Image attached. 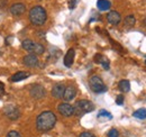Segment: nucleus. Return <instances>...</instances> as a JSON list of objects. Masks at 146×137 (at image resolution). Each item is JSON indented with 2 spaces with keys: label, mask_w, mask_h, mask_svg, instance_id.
<instances>
[{
  "label": "nucleus",
  "mask_w": 146,
  "mask_h": 137,
  "mask_svg": "<svg viewBox=\"0 0 146 137\" xmlns=\"http://www.w3.org/2000/svg\"><path fill=\"white\" fill-rule=\"evenodd\" d=\"M89 86L90 89L94 93H104L107 91V86L104 83L102 79L98 75H92L89 79Z\"/></svg>",
  "instance_id": "4"
},
{
  "label": "nucleus",
  "mask_w": 146,
  "mask_h": 137,
  "mask_svg": "<svg viewBox=\"0 0 146 137\" xmlns=\"http://www.w3.org/2000/svg\"><path fill=\"white\" fill-rule=\"evenodd\" d=\"M108 137H119V132L116 128H111L108 132Z\"/></svg>",
  "instance_id": "23"
},
{
  "label": "nucleus",
  "mask_w": 146,
  "mask_h": 137,
  "mask_svg": "<svg viewBox=\"0 0 146 137\" xmlns=\"http://www.w3.org/2000/svg\"><path fill=\"white\" fill-rule=\"evenodd\" d=\"M94 110V104L90 100H79L74 106V114L79 117L83 116L84 114H89Z\"/></svg>",
  "instance_id": "3"
},
{
  "label": "nucleus",
  "mask_w": 146,
  "mask_h": 137,
  "mask_svg": "<svg viewBox=\"0 0 146 137\" xmlns=\"http://www.w3.org/2000/svg\"><path fill=\"white\" fill-rule=\"evenodd\" d=\"M3 93H5V84L0 81V97H1Z\"/></svg>",
  "instance_id": "27"
},
{
  "label": "nucleus",
  "mask_w": 146,
  "mask_h": 137,
  "mask_svg": "<svg viewBox=\"0 0 146 137\" xmlns=\"http://www.w3.org/2000/svg\"><path fill=\"white\" fill-rule=\"evenodd\" d=\"M144 24H145V26H146V18H145V20H144Z\"/></svg>",
  "instance_id": "29"
},
{
  "label": "nucleus",
  "mask_w": 146,
  "mask_h": 137,
  "mask_svg": "<svg viewBox=\"0 0 146 137\" xmlns=\"http://www.w3.org/2000/svg\"><path fill=\"white\" fill-rule=\"evenodd\" d=\"M57 110L58 112L63 116V117H71L74 115V107L71 106L70 103H61L57 106Z\"/></svg>",
  "instance_id": "5"
},
{
  "label": "nucleus",
  "mask_w": 146,
  "mask_h": 137,
  "mask_svg": "<svg viewBox=\"0 0 146 137\" xmlns=\"http://www.w3.org/2000/svg\"><path fill=\"white\" fill-rule=\"evenodd\" d=\"M6 137H21V136H20V134H19L18 132H16V130H10V132L7 134Z\"/></svg>",
  "instance_id": "25"
},
{
  "label": "nucleus",
  "mask_w": 146,
  "mask_h": 137,
  "mask_svg": "<svg viewBox=\"0 0 146 137\" xmlns=\"http://www.w3.org/2000/svg\"><path fill=\"white\" fill-rule=\"evenodd\" d=\"M44 52H45L44 45L34 42V44H33V46H32V49H31L29 53H31V54H35V55H42Z\"/></svg>",
  "instance_id": "16"
},
{
  "label": "nucleus",
  "mask_w": 146,
  "mask_h": 137,
  "mask_svg": "<svg viewBox=\"0 0 146 137\" xmlns=\"http://www.w3.org/2000/svg\"><path fill=\"white\" fill-rule=\"evenodd\" d=\"M116 103H117L118 106H123V103H124V96H123V94L117 96V98H116Z\"/></svg>",
  "instance_id": "24"
},
{
  "label": "nucleus",
  "mask_w": 146,
  "mask_h": 137,
  "mask_svg": "<svg viewBox=\"0 0 146 137\" xmlns=\"http://www.w3.org/2000/svg\"><path fill=\"white\" fill-rule=\"evenodd\" d=\"M64 91H65V86L62 84V83H56L53 88H52V97H54L55 99H61L63 98V94H64Z\"/></svg>",
  "instance_id": "9"
},
{
  "label": "nucleus",
  "mask_w": 146,
  "mask_h": 137,
  "mask_svg": "<svg viewBox=\"0 0 146 137\" xmlns=\"http://www.w3.org/2000/svg\"><path fill=\"white\" fill-rule=\"evenodd\" d=\"M5 115L11 120H16L20 117V111L17 107L15 106H7L5 107Z\"/></svg>",
  "instance_id": "7"
},
{
  "label": "nucleus",
  "mask_w": 146,
  "mask_h": 137,
  "mask_svg": "<svg viewBox=\"0 0 146 137\" xmlns=\"http://www.w3.org/2000/svg\"><path fill=\"white\" fill-rule=\"evenodd\" d=\"M133 116L135 118H138V119H146V108L137 109L136 111H134Z\"/></svg>",
  "instance_id": "20"
},
{
  "label": "nucleus",
  "mask_w": 146,
  "mask_h": 137,
  "mask_svg": "<svg viewBox=\"0 0 146 137\" xmlns=\"http://www.w3.org/2000/svg\"><path fill=\"white\" fill-rule=\"evenodd\" d=\"M135 24H136V18L134 17L133 15L127 16V17L125 18V20H124V25H125L126 28H131V27H134Z\"/></svg>",
  "instance_id": "18"
},
{
  "label": "nucleus",
  "mask_w": 146,
  "mask_h": 137,
  "mask_svg": "<svg viewBox=\"0 0 146 137\" xmlns=\"http://www.w3.org/2000/svg\"><path fill=\"white\" fill-rule=\"evenodd\" d=\"M33 44H34V42H33L32 39H25V41H23L21 46H23V49H24L25 51L29 52L31 49H32V46H33Z\"/></svg>",
  "instance_id": "22"
},
{
  "label": "nucleus",
  "mask_w": 146,
  "mask_h": 137,
  "mask_svg": "<svg viewBox=\"0 0 146 137\" xmlns=\"http://www.w3.org/2000/svg\"><path fill=\"white\" fill-rule=\"evenodd\" d=\"M26 11V6L21 2H17L10 7V13L14 16H20Z\"/></svg>",
  "instance_id": "11"
},
{
  "label": "nucleus",
  "mask_w": 146,
  "mask_h": 137,
  "mask_svg": "<svg viewBox=\"0 0 146 137\" xmlns=\"http://www.w3.org/2000/svg\"><path fill=\"white\" fill-rule=\"evenodd\" d=\"M45 94H46V90L40 84H34L31 89V96L34 99H42L45 97Z\"/></svg>",
  "instance_id": "6"
},
{
  "label": "nucleus",
  "mask_w": 146,
  "mask_h": 137,
  "mask_svg": "<svg viewBox=\"0 0 146 137\" xmlns=\"http://www.w3.org/2000/svg\"><path fill=\"white\" fill-rule=\"evenodd\" d=\"M119 90L121 92H125V93L128 92L130 90V82L128 80H121L119 82Z\"/></svg>",
  "instance_id": "19"
},
{
  "label": "nucleus",
  "mask_w": 146,
  "mask_h": 137,
  "mask_svg": "<svg viewBox=\"0 0 146 137\" xmlns=\"http://www.w3.org/2000/svg\"><path fill=\"white\" fill-rule=\"evenodd\" d=\"M76 96V89L75 86H69L65 88V91H64V94H63V99L65 101H71L75 98Z\"/></svg>",
  "instance_id": "12"
},
{
  "label": "nucleus",
  "mask_w": 146,
  "mask_h": 137,
  "mask_svg": "<svg viewBox=\"0 0 146 137\" xmlns=\"http://www.w3.org/2000/svg\"><path fill=\"white\" fill-rule=\"evenodd\" d=\"M107 20H108L109 24L116 26V25H118V24L121 21V16H120V14H119L118 11L111 10V11H109V13L107 14Z\"/></svg>",
  "instance_id": "10"
},
{
  "label": "nucleus",
  "mask_w": 146,
  "mask_h": 137,
  "mask_svg": "<svg viewBox=\"0 0 146 137\" xmlns=\"http://www.w3.org/2000/svg\"><path fill=\"white\" fill-rule=\"evenodd\" d=\"M94 62H96V63L101 64V65H102V68H105V70H109L110 62L106 56H104V55H101V54H97V55L94 56Z\"/></svg>",
  "instance_id": "14"
},
{
  "label": "nucleus",
  "mask_w": 146,
  "mask_h": 137,
  "mask_svg": "<svg viewBox=\"0 0 146 137\" xmlns=\"http://www.w3.org/2000/svg\"><path fill=\"white\" fill-rule=\"evenodd\" d=\"M56 116L53 111L51 110H45L40 112L36 118V128L40 133H46L53 129V127L56 124Z\"/></svg>",
  "instance_id": "1"
},
{
  "label": "nucleus",
  "mask_w": 146,
  "mask_h": 137,
  "mask_svg": "<svg viewBox=\"0 0 146 137\" xmlns=\"http://www.w3.org/2000/svg\"><path fill=\"white\" fill-rule=\"evenodd\" d=\"M98 119H112V115L110 114L109 111L105 110V109H101L98 114Z\"/></svg>",
  "instance_id": "21"
},
{
  "label": "nucleus",
  "mask_w": 146,
  "mask_h": 137,
  "mask_svg": "<svg viewBox=\"0 0 146 137\" xmlns=\"http://www.w3.org/2000/svg\"><path fill=\"white\" fill-rule=\"evenodd\" d=\"M79 137H96L92 133H89V132H83V133H81L80 134V136Z\"/></svg>",
  "instance_id": "26"
},
{
  "label": "nucleus",
  "mask_w": 146,
  "mask_h": 137,
  "mask_svg": "<svg viewBox=\"0 0 146 137\" xmlns=\"http://www.w3.org/2000/svg\"><path fill=\"white\" fill-rule=\"evenodd\" d=\"M74 56H75V51L74 49H70L69 51L66 52L65 56H64V65L66 68H71L74 62Z\"/></svg>",
  "instance_id": "13"
},
{
  "label": "nucleus",
  "mask_w": 146,
  "mask_h": 137,
  "mask_svg": "<svg viewBox=\"0 0 146 137\" xmlns=\"http://www.w3.org/2000/svg\"><path fill=\"white\" fill-rule=\"evenodd\" d=\"M110 7H111V2L109 0H98L97 1V8L101 11L109 10Z\"/></svg>",
  "instance_id": "17"
},
{
  "label": "nucleus",
  "mask_w": 146,
  "mask_h": 137,
  "mask_svg": "<svg viewBox=\"0 0 146 137\" xmlns=\"http://www.w3.org/2000/svg\"><path fill=\"white\" fill-rule=\"evenodd\" d=\"M31 74L26 71H19V72H16L13 76H11V81L13 82H19V81H23L25 79H27Z\"/></svg>",
  "instance_id": "15"
},
{
  "label": "nucleus",
  "mask_w": 146,
  "mask_h": 137,
  "mask_svg": "<svg viewBox=\"0 0 146 137\" xmlns=\"http://www.w3.org/2000/svg\"><path fill=\"white\" fill-rule=\"evenodd\" d=\"M6 5H7V0H0V8L6 7Z\"/></svg>",
  "instance_id": "28"
},
{
  "label": "nucleus",
  "mask_w": 146,
  "mask_h": 137,
  "mask_svg": "<svg viewBox=\"0 0 146 137\" xmlns=\"http://www.w3.org/2000/svg\"><path fill=\"white\" fill-rule=\"evenodd\" d=\"M47 19V14L46 10L40 7V6H35L31 9L29 11V20L33 25L35 26H42L46 23Z\"/></svg>",
  "instance_id": "2"
},
{
  "label": "nucleus",
  "mask_w": 146,
  "mask_h": 137,
  "mask_svg": "<svg viewBox=\"0 0 146 137\" xmlns=\"http://www.w3.org/2000/svg\"><path fill=\"white\" fill-rule=\"evenodd\" d=\"M145 64H146V59H145Z\"/></svg>",
  "instance_id": "30"
},
{
  "label": "nucleus",
  "mask_w": 146,
  "mask_h": 137,
  "mask_svg": "<svg viewBox=\"0 0 146 137\" xmlns=\"http://www.w3.org/2000/svg\"><path fill=\"white\" fill-rule=\"evenodd\" d=\"M23 62L28 68H36L37 65H38V57L35 54H28V55L24 56Z\"/></svg>",
  "instance_id": "8"
}]
</instances>
